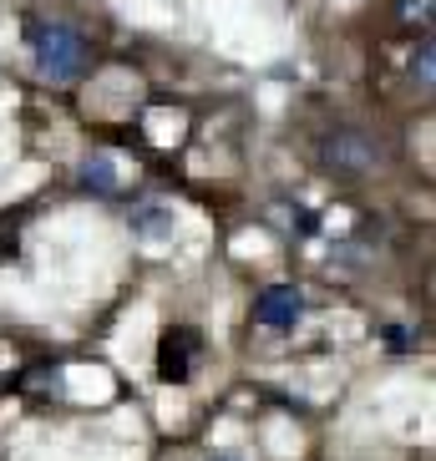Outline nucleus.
Segmentation results:
<instances>
[{
    "label": "nucleus",
    "mask_w": 436,
    "mask_h": 461,
    "mask_svg": "<svg viewBox=\"0 0 436 461\" xmlns=\"http://www.w3.org/2000/svg\"><path fill=\"white\" fill-rule=\"evenodd\" d=\"M26 41L36 56V71L51 82H77L86 71V36L71 21H26Z\"/></svg>",
    "instance_id": "obj_1"
},
{
    "label": "nucleus",
    "mask_w": 436,
    "mask_h": 461,
    "mask_svg": "<svg viewBox=\"0 0 436 461\" xmlns=\"http://www.w3.org/2000/svg\"><path fill=\"white\" fill-rule=\"evenodd\" d=\"M320 163H325V173L355 183V177H370L381 167V148L366 132H355V127H335V132L320 137Z\"/></svg>",
    "instance_id": "obj_2"
},
{
    "label": "nucleus",
    "mask_w": 436,
    "mask_h": 461,
    "mask_svg": "<svg viewBox=\"0 0 436 461\" xmlns=\"http://www.w3.org/2000/svg\"><path fill=\"white\" fill-rule=\"evenodd\" d=\"M254 320H259L269 335H289V330L304 320V294L300 285H269L254 299Z\"/></svg>",
    "instance_id": "obj_3"
},
{
    "label": "nucleus",
    "mask_w": 436,
    "mask_h": 461,
    "mask_svg": "<svg viewBox=\"0 0 436 461\" xmlns=\"http://www.w3.org/2000/svg\"><path fill=\"white\" fill-rule=\"evenodd\" d=\"M193 360H198V335L193 330H168L163 335V350H158V375L168 385H183L193 375Z\"/></svg>",
    "instance_id": "obj_4"
},
{
    "label": "nucleus",
    "mask_w": 436,
    "mask_h": 461,
    "mask_svg": "<svg viewBox=\"0 0 436 461\" xmlns=\"http://www.w3.org/2000/svg\"><path fill=\"white\" fill-rule=\"evenodd\" d=\"M431 77H436V51H431V41H422V46H416V56H411V82L431 86Z\"/></svg>",
    "instance_id": "obj_5"
},
{
    "label": "nucleus",
    "mask_w": 436,
    "mask_h": 461,
    "mask_svg": "<svg viewBox=\"0 0 436 461\" xmlns=\"http://www.w3.org/2000/svg\"><path fill=\"white\" fill-rule=\"evenodd\" d=\"M82 177H86V183H92L96 193H112V183H117V177H112V158H92Z\"/></svg>",
    "instance_id": "obj_6"
},
{
    "label": "nucleus",
    "mask_w": 436,
    "mask_h": 461,
    "mask_svg": "<svg viewBox=\"0 0 436 461\" xmlns=\"http://www.w3.org/2000/svg\"><path fill=\"white\" fill-rule=\"evenodd\" d=\"M213 461H239V456H229V451H223V456H213Z\"/></svg>",
    "instance_id": "obj_7"
}]
</instances>
